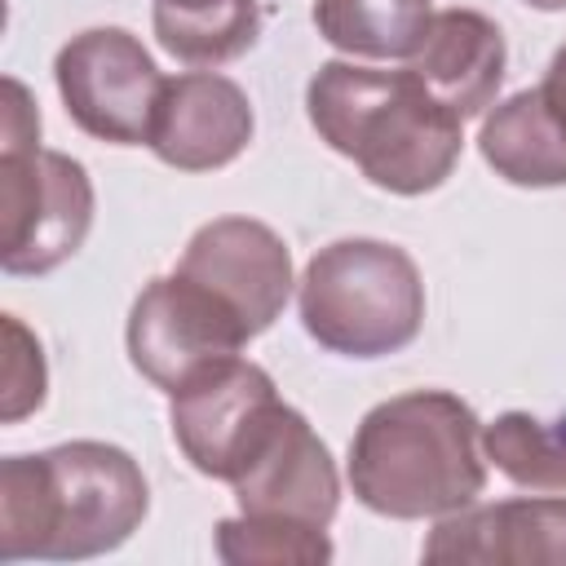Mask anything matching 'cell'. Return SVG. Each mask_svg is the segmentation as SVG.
Wrapping results in <instances>:
<instances>
[{"label": "cell", "mask_w": 566, "mask_h": 566, "mask_svg": "<svg viewBox=\"0 0 566 566\" xmlns=\"http://www.w3.org/2000/svg\"><path fill=\"white\" fill-rule=\"evenodd\" d=\"M142 464L111 442H62L0 464V562H84L115 553L146 517Z\"/></svg>", "instance_id": "1"}, {"label": "cell", "mask_w": 566, "mask_h": 566, "mask_svg": "<svg viewBox=\"0 0 566 566\" xmlns=\"http://www.w3.org/2000/svg\"><path fill=\"white\" fill-rule=\"evenodd\" d=\"M349 486L363 509L398 522L447 517L486 486L478 411L447 389L376 402L349 438Z\"/></svg>", "instance_id": "2"}, {"label": "cell", "mask_w": 566, "mask_h": 566, "mask_svg": "<svg viewBox=\"0 0 566 566\" xmlns=\"http://www.w3.org/2000/svg\"><path fill=\"white\" fill-rule=\"evenodd\" d=\"M314 133L389 195L438 190L464 146L460 119L411 75L323 62L305 88Z\"/></svg>", "instance_id": "3"}, {"label": "cell", "mask_w": 566, "mask_h": 566, "mask_svg": "<svg viewBox=\"0 0 566 566\" xmlns=\"http://www.w3.org/2000/svg\"><path fill=\"white\" fill-rule=\"evenodd\" d=\"M301 323L310 340L340 358H385L424 327V279L385 239H336L301 274Z\"/></svg>", "instance_id": "4"}, {"label": "cell", "mask_w": 566, "mask_h": 566, "mask_svg": "<svg viewBox=\"0 0 566 566\" xmlns=\"http://www.w3.org/2000/svg\"><path fill=\"white\" fill-rule=\"evenodd\" d=\"M93 226L88 168L62 150L22 146L0 155V265L40 279L71 261Z\"/></svg>", "instance_id": "5"}, {"label": "cell", "mask_w": 566, "mask_h": 566, "mask_svg": "<svg viewBox=\"0 0 566 566\" xmlns=\"http://www.w3.org/2000/svg\"><path fill=\"white\" fill-rule=\"evenodd\" d=\"M128 358L133 367L164 389L168 398L234 363L252 340L248 323L234 305H226L212 287L186 279L181 270L150 279L128 310Z\"/></svg>", "instance_id": "6"}, {"label": "cell", "mask_w": 566, "mask_h": 566, "mask_svg": "<svg viewBox=\"0 0 566 566\" xmlns=\"http://www.w3.org/2000/svg\"><path fill=\"white\" fill-rule=\"evenodd\" d=\"M53 80L66 115L97 142L142 146L150 142L164 75L146 44L124 27H93L57 49Z\"/></svg>", "instance_id": "7"}, {"label": "cell", "mask_w": 566, "mask_h": 566, "mask_svg": "<svg viewBox=\"0 0 566 566\" xmlns=\"http://www.w3.org/2000/svg\"><path fill=\"white\" fill-rule=\"evenodd\" d=\"M279 407L283 398L270 371L248 358H234L212 376L195 380L190 389L172 394L168 424H172V442L181 447L195 473L230 482L243 469L248 451L261 442Z\"/></svg>", "instance_id": "8"}, {"label": "cell", "mask_w": 566, "mask_h": 566, "mask_svg": "<svg viewBox=\"0 0 566 566\" xmlns=\"http://www.w3.org/2000/svg\"><path fill=\"white\" fill-rule=\"evenodd\" d=\"M239 513L292 517L310 526H327L340 509V478L327 442L310 429L296 407H279L265 424L261 442L248 451L243 469L230 478Z\"/></svg>", "instance_id": "9"}, {"label": "cell", "mask_w": 566, "mask_h": 566, "mask_svg": "<svg viewBox=\"0 0 566 566\" xmlns=\"http://www.w3.org/2000/svg\"><path fill=\"white\" fill-rule=\"evenodd\" d=\"M177 270L212 287L226 305H234L252 336H261L283 314L296 283L287 243L265 221H252V217H217L199 226Z\"/></svg>", "instance_id": "10"}, {"label": "cell", "mask_w": 566, "mask_h": 566, "mask_svg": "<svg viewBox=\"0 0 566 566\" xmlns=\"http://www.w3.org/2000/svg\"><path fill=\"white\" fill-rule=\"evenodd\" d=\"M424 562L460 566H566V495L464 504L424 539Z\"/></svg>", "instance_id": "11"}, {"label": "cell", "mask_w": 566, "mask_h": 566, "mask_svg": "<svg viewBox=\"0 0 566 566\" xmlns=\"http://www.w3.org/2000/svg\"><path fill=\"white\" fill-rule=\"evenodd\" d=\"M248 93L217 71H186L164 80L150 150L177 172H212L234 164L252 142Z\"/></svg>", "instance_id": "12"}, {"label": "cell", "mask_w": 566, "mask_h": 566, "mask_svg": "<svg viewBox=\"0 0 566 566\" xmlns=\"http://www.w3.org/2000/svg\"><path fill=\"white\" fill-rule=\"evenodd\" d=\"M504 31L478 9H438L407 57V71L464 124L495 106L504 84Z\"/></svg>", "instance_id": "13"}, {"label": "cell", "mask_w": 566, "mask_h": 566, "mask_svg": "<svg viewBox=\"0 0 566 566\" xmlns=\"http://www.w3.org/2000/svg\"><path fill=\"white\" fill-rule=\"evenodd\" d=\"M478 150L509 186H566V128L539 88H522L495 102V111L482 119Z\"/></svg>", "instance_id": "14"}, {"label": "cell", "mask_w": 566, "mask_h": 566, "mask_svg": "<svg viewBox=\"0 0 566 566\" xmlns=\"http://www.w3.org/2000/svg\"><path fill=\"white\" fill-rule=\"evenodd\" d=\"M155 40L190 66H221L261 35V0H150Z\"/></svg>", "instance_id": "15"}, {"label": "cell", "mask_w": 566, "mask_h": 566, "mask_svg": "<svg viewBox=\"0 0 566 566\" xmlns=\"http://www.w3.org/2000/svg\"><path fill=\"white\" fill-rule=\"evenodd\" d=\"M429 18V0H314L318 35L354 57H411Z\"/></svg>", "instance_id": "16"}, {"label": "cell", "mask_w": 566, "mask_h": 566, "mask_svg": "<svg viewBox=\"0 0 566 566\" xmlns=\"http://www.w3.org/2000/svg\"><path fill=\"white\" fill-rule=\"evenodd\" d=\"M482 451L513 486L539 495L566 491V411L553 420L531 411H504L482 424Z\"/></svg>", "instance_id": "17"}, {"label": "cell", "mask_w": 566, "mask_h": 566, "mask_svg": "<svg viewBox=\"0 0 566 566\" xmlns=\"http://www.w3.org/2000/svg\"><path fill=\"white\" fill-rule=\"evenodd\" d=\"M217 557L230 566H318L332 562L327 526L239 513L217 522Z\"/></svg>", "instance_id": "18"}, {"label": "cell", "mask_w": 566, "mask_h": 566, "mask_svg": "<svg viewBox=\"0 0 566 566\" xmlns=\"http://www.w3.org/2000/svg\"><path fill=\"white\" fill-rule=\"evenodd\" d=\"M44 389H49V371H44L40 340L22 327L18 314H4V407H0V420L18 424L31 411H40Z\"/></svg>", "instance_id": "19"}, {"label": "cell", "mask_w": 566, "mask_h": 566, "mask_svg": "<svg viewBox=\"0 0 566 566\" xmlns=\"http://www.w3.org/2000/svg\"><path fill=\"white\" fill-rule=\"evenodd\" d=\"M40 146V111L22 80H4V150Z\"/></svg>", "instance_id": "20"}, {"label": "cell", "mask_w": 566, "mask_h": 566, "mask_svg": "<svg viewBox=\"0 0 566 566\" xmlns=\"http://www.w3.org/2000/svg\"><path fill=\"white\" fill-rule=\"evenodd\" d=\"M539 93H544V102H548V111L562 119V128H566V44L553 53V62H548V71H544V80L535 84Z\"/></svg>", "instance_id": "21"}, {"label": "cell", "mask_w": 566, "mask_h": 566, "mask_svg": "<svg viewBox=\"0 0 566 566\" xmlns=\"http://www.w3.org/2000/svg\"><path fill=\"white\" fill-rule=\"evenodd\" d=\"M522 4H531V9H539V13H562V9H566V0H522Z\"/></svg>", "instance_id": "22"}]
</instances>
